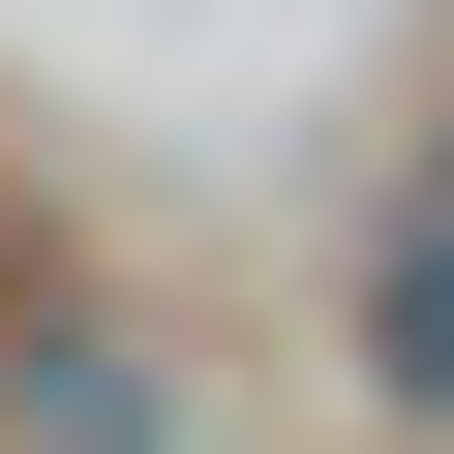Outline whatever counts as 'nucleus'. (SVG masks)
<instances>
[{
  "label": "nucleus",
  "mask_w": 454,
  "mask_h": 454,
  "mask_svg": "<svg viewBox=\"0 0 454 454\" xmlns=\"http://www.w3.org/2000/svg\"><path fill=\"white\" fill-rule=\"evenodd\" d=\"M364 364H394V394L454 424V212H424V243H394V273H364Z\"/></svg>",
  "instance_id": "1"
}]
</instances>
